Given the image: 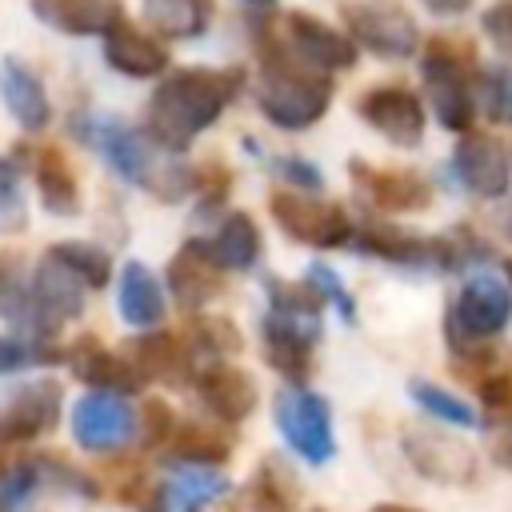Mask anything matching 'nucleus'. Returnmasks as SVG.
<instances>
[{
    "instance_id": "1",
    "label": "nucleus",
    "mask_w": 512,
    "mask_h": 512,
    "mask_svg": "<svg viewBox=\"0 0 512 512\" xmlns=\"http://www.w3.org/2000/svg\"><path fill=\"white\" fill-rule=\"evenodd\" d=\"M240 68H176L160 80L148 100V136L168 148L184 152L204 128L220 120V112L240 92Z\"/></svg>"
},
{
    "instance_id": "2",
    "label": "nucleus",
    "mask_w": 512,
    "mask_h": 512,
    "mask_svg": "<svg viewBox=\"0 0 512 512\" xmlns=\"http://www.w3.org/2000/svg\"><path fill=\"white\" fill-rule=\"evenodd\" d=\"M76 136L88 148H96L120 180L140 184L160 200H184L196 188L192 168L164 156L168 148H160L152 136L136 132L132 124H124L116 116H84V120H76Z\"/></svg>"
},
{
    "instance_id": "3",
    "label": "nucleus",
    "mask_w": 512,
    "mask_h": 512,
    "mask_svg": "<svg viewBox=\"0 0 512 512\" xmlns=\"http://www.w3.org/2000/svg\"><path fill=\"white\" fill-rule=\"evenodd\" d=\"M332 104V80L328 72L304 64L296 52L264 48L260 76H256V108L268 124L284 132L312 128Z\"/></svg>"
},
{
    "instance_id": "4",
    "label": "nucleus",
    "mask_w": 512,
    "mask_h": 512,
    "mask_svg": "<svg viewBox=\"0 0 512 512\" xmlns=\"http://www.w3.org/2000/svg\"><path fill=\"white\" fill-rule=\"evenodd\" d=\"M272 416H276V428L284 436V444L308 460V464H328L336 456V432H332V408L320 392L312 388H300V384H288L276 392V404H272Z\"/></svg>"
},
{
    "instance_id": "5",
    "label": "nucleus",
    "mask_w": 512,
    "mask_h": 512,
    "mask_svg": "<svg viewBox=\"0 0 512 512\" xmlns=\"http://www.w3.org/2000/svg\"><path fill=\"white\" fill-rule=\"evenodd\" d=\"M276 224L284 236H292L296 244H308V248H344L352 244L356 236V224L348 220V212L340 204H328V200H316L308 192H296V188H284V192H272L268 200Z\"/></svg>"
},
{
    "instance_id": "6",
    "label": "nucleus",
    "mask_w": 512,
    "mask_h": 512,
    "mask_svg": "<svg viewBox=\"0 0 512 512\" xmlns=\"http://www.w3.org/2000/svg\"><path fill=\"white\" fill-rule=\"evenodd\" d=\"M344 24L356 48H368L384 60H408L420 48V28L396 0H352L344 8Z\"/></svg>"
},
{
    "instance_id": "7",
    "label": "nucleus",
    "mask_w": 512,
    "mask_h": 512,
    "mask_svg": "<svg viewBox=\"0 0 512 512\" xmlns=\"http://www.w3.org/2000/svg\"><path fill=\"white\" fill-rule=\"evenodd\" d=\"M68 424H72L76 444L88 452H112L140 432V416L128 408V400L120 392H108V388L84 392L72 404Z\"/></svg>"
},
{
    "instance_id": "8",
    "label": "nucleus",
    "mask_w": 512,
    "mask_h": 512,
    "mask_svg": "<svg viewBox=\"0 0 512 512\" xmlns=\"http://www.w3.org/2000/svg\"><path fill=\"white\" fill-rule=\"evenodd\" d=\"M60 384L56 380H32L0 396V448L28 444L60 424Z\"/></svg>"
},
{
    "instance_id": "9",
    "label": "nucleus",
    "mask_w": 512,
    "mask_h": 512,
    "mask_svg": "<svg viewBox=\"0 0 512 512\" xmlns=\"http://www.w3.org/2000/svg\"><path fill=\"white\" fill-rule=\"evenodd\" d=\"M420 72H424V92H428V104H432L436 120L448 132H468L472 112H476V96H472V84L464 76L460 56L448 52L444 44H436V48H428Z\"/></svg>"
},
{
    "instance_id": "10",
    "label": "nucleus",
    "mask_w": 512,
    "mask_h": 512,
    "mask_svg": "<svg viewBox=\"0 0 512 512\" xmlns=\"http://www.w3.org/2000/svg\"><path fill=\"white\" fill-rule=\"evenodd\" d=\"M356 112L364 116V124H372L396 148H416L424 140V104H420L416 92H408L400 84L368 88L360 96Z\"/></svg>"
},
{
    "instance_id": "11",
    "label": "nucleus",
    "mask_w": 512,
    "mask_h": 512,
    "mask_svg": "<svg viewBox=\"0 0 512 512\" xmlns=\"http://www.w3.org/2000/svg\"><path fill=\"white\" fill-rule=\"evenodd\" d=\"M512 320V296L508 288L496 280V276H468L460 296H456V308H452V320L448 328L468 336V340H488L496 332H504Z\"/></svg>"
},
{
    "instance_id": "12",
    "label": "nucleus",
    "mask_w": 512,
    "mask_h": 512,
    "mask_svg": "<svg viewBox=\"0 0 512 512\" xmlns=\"http://www.w3.org/2000/svg\"><path fill=\"white\" fill-rule=\"evenodd\" d=\"M452 172L456 180L476 196V200H496L508 192L512 180V160L500 148V140L484 132H464L456 152H452Z\"/></svg>"
},
{
    "instance_id": "13",
    "label": "nucleus",
    "mask_w": 512,
    "mask_h": 512,
    "mask_svg": "<svg viewBox=\"0 0 512 512\" xmlns=\"http://www.w3.org/2000/svg\"><path fill=\"white\" fill-rule=\"evenodd\" d=\"M316 336H320V320H296V316H280V312H268L260 320L264 356L288 384H304L308 380Z\"/></svg>"
},
{
    "instance_id": "14",
    "label": "nucleus",
    "mask_w": 512,
    "mask_h": 512,
    "mask_svg": "<svg viewBox=\"0 0 512 512\" xmlns=\"http://www.w3.org/2000/svg\"><path fill=\"white\" fill-rule=\"evenodd\" d=\"M220 288H224V264L212 256V244L208 240H188L168 264V292L176 296L180 308L196 312L208 300H216Z\"/></svg>"
},
{
    "instance_id": "15",
    "label": "nucleus",
    "mask_w": 512,
    "mask_h": 512,
    "mask_svg": "<svg viewBox=\"0 0 512 512\" xmlns=\"http://www.w3.org/2000/svg\"><path fill=\"white\" fill-rule=\"evenodd\" d=\"M84 280L76 272H68L60 260H52L44 252V260L32 268L28 276V292H32V304H36V316H40V328L44 336L64 324V320H76L84 312Z\"/></svg>"
},
{
    "instance_id": "16",
    "label": "nucleus",
    "mask_w": 512,
    "mask_h": 512,
    "mask_svg": "<svg viewBox=\"0 0 512 512\" xmlns=\"http://www.w3.org/2000/svg\"><path fill=\"white\" fill-rule=\"evenodd\" d=\"M284 32H288L292 52L304 64L320 68V72H340V68H352L356 64V40L344 36V32H336L324 20L308 16V12H288Z\"/></svg>"
},
{
    "instance_id": "17",
    "label": "nucleus",
    "mask_w": 512,
    "mask_h": 512,
    "mask_svg": "<svg viewBox=\"0 0 512 512\" xmlns=\"http://www.w3.org/2000/svg\"><path fill=\"white\" fill-rule=\"evenodd\" d=\"M196 396L204 400V408L216 416V420H228V424H240L244 416H252L260 392H256V380L244 372V368H232V364H204L196 372Z\"/></svg>"
},
{
    "instance_id": "18",
    "label": "nucleus",
    "mask_w": 512,
    "mask_h": 512,
    "mask_svg": "<svg viewBox=\"0 0 512 512\" xmlns=\"http://www.w3.org/2000/svg\"><path fill=\"white\" fill-rule=\"evenodd\" d=\"M352 180L360 184V192L384 208V212H420L432 204V188L424 176L416 172H396V168H368L364 160H352L348 164Z\"/></svg>"
},
{
    "instance_id": "19",
    "label": "nucleus",
    "mask_w": 512,
    "mask_h": 512,
    "mask_svg": "<svg viewBox=\"0 0 512 512\" xmlns=\"http://www.w3.org/2000/svg\"><path fill=\"white\" fill-rule=\"evenodd\" d=\"M32 16L68 36H108L124 24L120 0H32Z\"/></svg>"
},
{
    "instance_id": "20",
    "label": "nucleus",
    "mask_w": 512,
    "mask_h": 512,
    "mask_svg": "<svg viewBox=\"0 0 512 512\" xmlns=\"http://www.w3.org/2000/svg\"><path fill=\"white\" fill-rule=\"evenodd\" d=\"M120 360H124L132 392H136L160 376H180V368L188 364V348H180L176 336H168V332H144L120 348Z\"/></svg>"
},
{
    "instance_id": "21",
    "label": "nucleus",
    "mask_w": 512,
    "mask_h": 512,
    "mask_svg": "<svg viewBox=\"0 0 512 512\" xmlns=\"http://www.w3.org/2000/svg\"><path fill=\"white\" fill-rule=\"evenodd\" d=\"M404 456L432 480H444V484H460L472 476V452L460 448L456 440L448 436H436V432H424V428H412L404 432Z\"/></svg>"
},
{
    "instance_id": "22",
    "label": "nucleus",
    "mask_w": 512,
    "mask_h": 512,
    "mask_svg": "<svg viewBox=\"0 0 512 512\" xmlns=\"http://www.w3.org/2000/svg\"><path fill=\"white\" fill-rule=\"evenodd\" d=\"M0 96H4V108L12 112V120L28 132H40L52 120V104H48L40 76L12 56L0 64Z\"/></svg>"
},
{
    "instance_id": "23",
    "label": "nucleus",
    "mask_w": 512,
    "mask_h": 512,
    "mask_svg": "<svg viewBox=\"0 0 512 512\" xmlns=\"http://www.w3.org/2000/svg\"><path fill=\"white\" fill-rule=\"evenodd\" d=\"M104 60L120 72V76H136V80H148V76H160L168 68V48L160 40H152L148 32L132 28V24H116L108 36H104Z\"/></svg>"
},
{
    "instance_id": "24",
    "label": "nucleus",
    "mask_w": 512,
    "mask_h": 512,
    "mask_svg": "<svg viewBox=\"0 0 512 512\" xmlns=\"http://www.w3.org/2000/svg\"><path fill=\"white\" fill-rule=\"evenodd\" d=\"M116 308L132 328H156L164 320V284H160V276L148 264L128 260L124 272H120Z\"/></svg>"
},
{
    "instance_id": "25",
    "label": "nucleus",
    "mask_w": 512,
    "mask_h": 512,
    "mask_svg": "<svg viewBox=\"0 0 512 512\" xmlns=\"http://www.w3.org/2000/svg\"><path fill=\"white\" fill-rule=\"evenodd\" d=\"M64 360H68L72 376L84 380V384H92V388L132 392V380H128V368H124L120 352H108L96 336H76V340L64 348Z\"/></svg>"
},
{
    "instance_id": "26",
    "label": "nucleus",
    "mask_w": 512,
    "mask_h": 512,
    "mask_svg": "<svg viewBox=\"0 0 512 512\" xmlns=\"http://www.w3.org/2000/svg\"><path fill=\"white\" fill-rule=\"evenodd\" d=\"M32 180H36V196L52 216H76L80 212V184L72 176V168L64 164V156L56 148H40L32 160Z\"/></svg>"
},
{
    "instance_id": "27",
    "label": "nucleus",
    "mask_w": 512,
    "mask_h": 512,
    "mask_svg": "<svg viewBox=\"0 0 512 512\" xmlns=\"http://www.w3.org/2000/svg\"><path fill=\"white\" fill-rule=\"evenodd\" d=\"M212 256L224 264V272H248L260 260V228L248 212H228L216 224V236L208 240Z\"/></svg>"
},
{
    "instance_id": "28",
    "label": "nucleus",
    "mask_w": 512,
    "mask_h": 512,
    "mask_svg": "<svg viewBox=\"0 0 512 512\" xmlns=\"http://www.w3.org/2000/svg\"><path fill=\"white\" fill-rule=\"evenodd\" d=\"M148 24L164 40H192L212 24L216 0H140Z\"/></svg>"
},
{
    "instance_id": "29",
    "label": "nucleus",
    "mask_w": 512,
    "mask_h": 512,
    "mask_svg": "<svg viewBox=\"0 0 512 512\" xmlns=\"http://www.w3.org/2000/svg\"><path fill=\"white\" fill-rule=\"evenodd\" d=\"M172 512H200L204 504L220 500L228 492V480L200 464H172V476L164 480Z\"/></svg>"
},
{
    "instance_id": "30",
    "label": "nucleus",
    "mask_w": 512,
    "mask_h": 512,
    "mask_svg": "<svg viewBox=\"0 0 512 512\" xmlns=\"http://www.w3.org/2000/svg\"><path fill=\"white\" fill-rule=\"evenodd\" d=\"M232 444L220 428L212 424H184L168 436V460L172 464H200V468H212L220 460H228Z\"/></svg>"
},
{
    "instance_id": "31",
    "label": "nucleus",
    "mask_w": 512,
    "mask_h": 512,
    "mask_svg": "<svg viewBox=\"0 0 512 512\" xmlns=\"http://www.w3.org/2000/svg\"><path fill=\"white\" fill-rule=\"evenodd\" d=\"M0 316L8 324L24 328L28 336L44 340V328H40V316H36V304L28 292V276L12 256H0Z\"/></svg>"
},
{
    "instance_id": "32",
    "label": "nucleus",
    "mask_w": 512,
    "mask_h": 512,
    "mask_svg": "<svg viewBox=\"0 0 512 512\" xmlns=\"http://www.w3.org/2000/svg\"><path fill=\"white\" fill-rule=\"evenodd\" d=\"M52 260H60L68 272H76L88 288H104L108 276H112V256L100 248V244H88V240H60L48 248Z\"/></svg>"
},
{
    "instance_id": "33",
    "label": "nucleus",
    "mask_w": 512,
    "mask_h": 512,
    "mask_svg": "<svg viewBox=\"0 0 512 512\" xmlns=\"http://www.w3.org/2000/svg\"><path fill=\"white\" fill-rule=\"evenodd\" d=\"M240 332H236V324L232 320H220V316H196L192 320V348H188V364L196 360V356H208L212 364H220L224 356H232V352H240ZM192 372H196V364H192Z\"/></svg>"
},
{
    "instance_id": "34",
    "label": "nucleus",
    "mask_w": 512,
    "mask_h": 512,
    "mask_svg": "<svg viewBox=\"0 0 512 512\" xmlns=\"http://www.w3.org/2000/svg\"><path fill=\"white\" fill-rule=\"evenodd\" d=\"M408 396H412L432 420H444V424H452V428H476V424H480L476 412H472L456 392H448V388H440V384L412 380V384H408Z\"/></svg>"
},
{
    "instance_id": "35",
    "label": "nucleus",
    "mask_w": 512,
    "mask_h": 512,
    "mask_svg": "<svg viewBox=\"0 0 512 512\" xmlns=\"http://www.w3.org/2000/svg\"><path fill=\"white\" fill-rule=\"evenodd\" d=\"M64 360V348L44 344L40 336H0V376L28 372V368H52Z\"/></svg>"
},
{
    "instance_id": "36",
    "label": "nucleus",
    "mask_w": 512,
    "mask_h": 512,
    "mask_svg": "<svg viewBox=\"0 0 512 512\" xmlns=\"http://www.w3.org/2000/svg\"><path fill=\"white\" fill-rule=\"evenodd\" d=\"M264 288H268V304H272L268 312L296 316V320H320V312H324V296L308 280L304 284H284V280L268 276Z\"/></svg>"
},
{
    "instance_id": "37",
    "label": "nucleus",
    "mask_w": 512,
    "mask_h": 512,
    "mask_svg": "<svg viewBox=\"0 0 512 512\" xmlns=\"http://www.w3.org/2000/svg\"><path fill=\"white\" fill-rule=\"evenodd\" d=\"M296 476L292 472H280L276 460H268L252 484V504L256 512H292L296 508Z\"/></svg>"
},
{
    "instance_id": "38",
    "label": "nucleus",
    "mask_w": 512,
    "mask_h": 512,
    "mask_svg": "<svg viewBox=\"0 0 512 512\" xmlns=\"http://www.w3.org/2000/svg\"><path fill=\"white\" fill-rule=\"evenodd\" d=\"M476 104L488 120L512 124V68H484L476 80Z\"/></svg>"
},
{
    "instance_id": "39",
    "label": "nucleus",
    "mask_w": 512,
    "mask_h": 512,
    "mask_svg": "<svg viewBox=\"0 0 512 512\" xmlns=\"http://www.w3.org/2000/svg\"><path fill=\"white\" fill-rule=\"evenodd\" d=\"M36 488H40V464L16 460V464L0 468V512H24V504L36 496Z\"/></svg>"
},
{
    "instance_id": "40",
    "label": "nucleus",
    "mask_w": 512,
    "mask_h": 512,
    "mask_svg": "<svg viewBox=\"0 0 512 512\" xmlns=\"http://www.w3.org/2000/svg\"><path fill=\"white\" fill-rule=\"evenodd\" d=\"M28 220L24 192H20V160L0 156V232H20Z\"/></svg>"
},
{
    "instance_id": "41",
    "label": "nucleus",
    "mask_w": 512,
    "mask_h": 512,
    "mask_svg": "<svg viewBox=\"0 0 512 512\" xmlns=\"http://www.w3.org/2000/svg\"><path fill=\"white\" fill-rule=\"evenodd\" d=\"M304 280H308V284H312V288H316V292H320V296H324L328 304H336V312H340V316H344L348 324L356 320V300L348 296L344 280H340V276H336V272H332L328 264H320V260H316V264H308Z\"/></svg>"
},
{
    "instance_id": "42",
    "label": "nucleus",
    "mask_w": 512,
    "mask_h": 512,
    "mask_svg": "<svg viewBox=\"0 0 512 512\" xmlns=\"http://www.w3.org/2000/svg\"><path fill=\"white\" fill-rule=\"evenodd\" d=\"M480 404L492 420H500L512 432V376H488L480 380Z\"/></svg>"
},
{
    "instance_id": "43",
    "label": "nucleus",
    "mask_w": 512,
    "mask_h": 512,
    "mask_svg": "<svg viewBox=\"0 0 512 512\" xmlns=\"http://www.w3.org/2000/svg\"><path fill=\"white\" fill-rule=\"evenodd\" d=\"M480 28H484V36L500 48V56L512 60V0H496V4L480 16Z\"/></svg>"
},
{
    "instance_id": "44",
    "label": "nucleus",
    "mask_w": 512,
    "mask_h": 512,
    "mask_svg": "<svg viewBox=\"0 0 512 512\" xmlns=\"http://www.w3.org/2000/svg\"><path fill=\"white\" fill-rule=\"evenodd\" d=\"M172 432H176V428H172V408H168L164 400H148V404H144V416H140V440H144V448L168 444Z\"/></svg>"
},
{
    "instance_id": "45",
    "label": "nucleus",
    "mask_w": 512,
    "mask_h": 512,
    "mask_svg": "<svg viewBox=\"0 0 512 512\" xmlns=\"http://www.w3.org/2000/svg\"><path fill=\"white\" fill-rule=\"evenodd\" d=\"M276 172L288 180V188H296V192H320L324 188V176H320V168H312L308 160H300V156H280L276 160Z\"/></svg>"
},
{
    "instance_id": "46",
    "label": "nucleus",
    "mask_w": 512,
    "mask_h": 512,
    "mask_svg": "<svg viewBox=\"0 0 512 512\" xmlns=\"http://www.w3.org/2000/svg\"><path fill=\"white\" fill-rule=\"evenodd\" d=\"M428 12H436V16H460L472 0H420Z\"/></svg>"
},
{
    "instance_id": "47",
    "label": "nucleus",
    "mask_w": 512,
    "mask_h": 512,
    "mask_svg": "<svg viewBox=\"0 0 512 512\" xmlns=\"http://www.w3.org/2000/svg\"><path fill=\"white\" fill-rule=\"evenodd\" d=\"M492 456H496V460H500L504 468H512V432H508V428H504V436L496 440V448H492Z\"/></svg>"
},
{
    "instance_id": "48",
    "label": "nucleus",
    "mask_w": 512,
    "mask_h": 512,
    "mask_svg": "<svg viewBox=\"0 0 512 512\" xmlns=\"http://www.w3.org/2000/svg\"><path fill=\"white\" fill-rule=\"evenodd\" d=\"M144 512H172V504H168V492H164V484H160V488H152V496H148Z\"/></svg>"
},
{
    "instance_id": "49",
    "label": "nucleus",
    "mask_w": 512,
    "mask_h": 512,
    "mask_svg": "<svg viewBox=\"0 0 512 512\" xmlns=\"http://www.w3.org/2000/svg\"><path fill=\"white\" fill-rule=\"evenodd\" d=\"M368 512H420V508H408V504H376Z\"/></svg>"
},
{
    "instance_id": "50",
    "label": "nucleus",
    "mask_w": 512,
    "mask_h": 512,
    "mask_svg": "<svg viewBox=\"0 0 512 512\" xmlns=\"http://www.w3.org/2000/svg\"><path fill=\"white\" fill-rule=\"evenodd\" d=\"M504 236H508V240H512V208H508V212H504Z\"/></svg>"
},
{
    "instance_id": "51",
    "label": "nucleus",
    "mask_w": 512,
    "mask_h": 512,
    "mask_svg": "<svg viewBox=\"0 0 512 512\" xmlns=\"http://www.w3.org/2000/svg\"><path fill=\"white\" fill-rule=\"evenodd\" d=\"M504 276H508V284H512V260H508V264H504Z\"/></svg>"
},
{
    "instance_id": "52",
    "label": "nucleus",
    "mask_w": 512,
    "mask_h": 512,
    "mask_svg": "<svg viewBox=\"0 0 512 512\" xmlns=\"http://www.w3.org/2000/svg\"><path fill=\"white\" fill-rule=\"evenodd\" d=\"M248 4H268V0H248Z\"/></svg>"
}]
</instances>
